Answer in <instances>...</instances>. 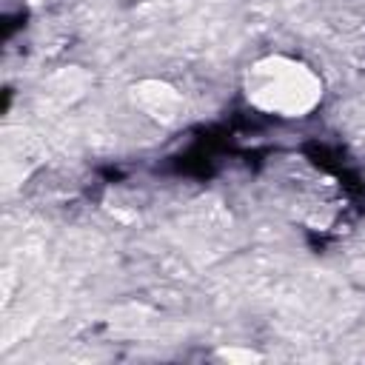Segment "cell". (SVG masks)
<instances>
[{
	"mask_svg": "<svg viewBox=\"0 0 365 365\" xmlns=\"http://www.w3.org/2000/svg\"><path fill=\"white\" fill-rule=\"evenodd\" d=\"M322 97L319 77L291 60V57H265L248 71V100L279 117H302Z\"/></svg>",
	"mask_w": 365,
	"mask_h": 365,
	"instance_id": "cell-1",
	"label": "cell"
}]
</instances>
